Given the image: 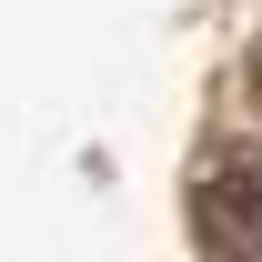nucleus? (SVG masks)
<instances>
[{
    "instance_id": "nucleus-1",
    "label": "nucleus",
    "mask_w": 262,
    "mask_h": 262,
    "mask_svg": "<svg viewBox=\"0 0 262 262\" xmlns=\"http://www.w3.org/2000/svg\"><path fill=\"white\" fill-rule=\"evenodd\" d=\"M192 242L202 252H262V151H222L192 182Z\"/></svg>"
},
{
    "instance_id": "nucleus-2",
    "label": "nucleus",
    "mask_w": 262,
    "mask_h": 262,
    "mask_svg": "<svg viewBox=\"0 0 262 262\" xmlns=\"http://www.w3.org/2000/svg\"><path fill=\"white\" fill-rule=\"evenodd\" d=\"M252 111H262V40H252Z\"/></svg>"
}]
</instances>
